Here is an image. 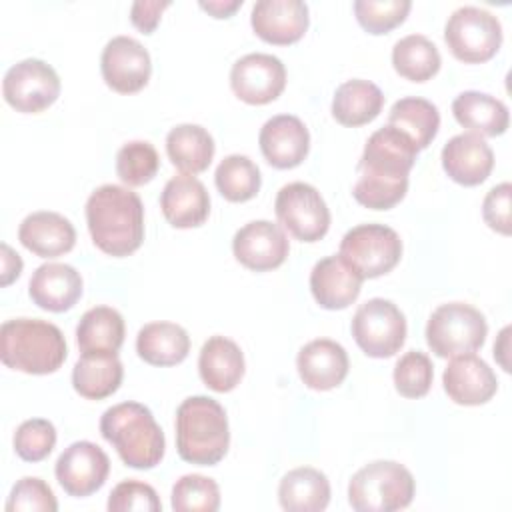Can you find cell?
I'll return each mask as SVG.
<instances>
[{"instance_id":"6da1fadb","label":"cell","mask_w":512,"mask_h":512,"mask_svg":"<svg viewBox=\"0 0 512 512\" xmlns=\"http://www.w3.org/2000/svg\"><path fill=\"white\" fill-rule=\"evenodd\" d=\"M418 152L414 142L390 124L372 132L358 162V180L352 188L356 202L372 210L396 206L406 196L408 172Z\"/></svg>"},{"instance_id":"7a4b0ae2","label":"cell","mask_w":512,"mask_h":512,"mask_svg":"<svg viewBox=\"0 0 512 512\" xmlns=\"http://www.w3.org/2000/svg\"><path fill=\"white\" fill-rule=\"evenodd\" d=\"M86 224L92 242L108 256L136 252L144 240V206L128 186L104 184L86 202Z\"/></svg>"},{"instance_id":"3957f363","label":"cell","mask_w":512,"mask_h":512,"mask_svg":"<svg viewBox=\"0 0 512 512\" xmlns=\"http://www.w3.org/2000/svg\"><path fill=\"white\" fill-rule=\"evenodd\" d=\"M100 434L130 468L148 470L164 458V432L150 408L140 402H120L100 418Z\"/></svg>"},{"instance_id":"277c9868","label":"cell","mask_w":512,"mask_h":512,"mask_svg":"<svg viewBox=\"0 0 512 512\" xmlns=\"http://www.w3.org/2000/svg\"><path fill=\"white\" fill-rule=\"evenodd\" d=\"M68 348L58 326L38 318H12L0 328L4 366L24 374H52L66 360Z\"/></svg>"},{"instance_id":"5b68a950","label":"cell","mask_w":512,"mask_h":512,"mask_svg":"<svg viewBox=\"0 0 512 512\" xmlns=\"http://www.w3.org/2000/svg\"><path fill=\"white\" fill-rule=\"evenodd\" d=\"M230 444L224 408L210 396H190L176 410V450L190 464H218Z\"/></svg>"},{"instance_id":"8992f818","label":"cell","mask_w":512,"mask_h":512,"mask_svg":"<svg viewBox=\"0 0 512 512\" xmlns=\"http://www.w3.org/2000/svg\"><path fill=\"white\" fill-rule=\"evenodd\" d=\"M414 498V478L394 460H374L360 468L348 484V502L358 512H394Z\"/></svg>"},{"instance_id":"52a82bcc","label":"cell","mask_w":512,"mask_h":512,"mask_svg":"<svg viewBox=\"0 0 512 512\" xmlns=\"http://www.w3.org/2000/svg\"><path fill=\"white\" fill-rule=\"evenodd\" d=\"M488 334L484 314L466 302L438 306L426 324V342L440 358L474 354Z\"/></svg>"},{"instance_id":"ba28073f","label":"cell","mask_w":512,"mask_h":512,"mask_svg":"<svg viewBox=\"0 0 512 512\" xmlns=\"http://www.w3.org/2000/svg\"><path fill=\"white\" fill-rule=\"evenodd\" d=\"M444 42L454 58L466 64H480L498 52L502 44V24L484 8L462 6L448 16Z\"/></svg>"},{"instance_id":"9c48e42d","label":"cell","mask_w":512,"mask_h":512,"mask_svg":"<svg viewBox=\"0 0 512 512\" xmlns=\"http://www.w3.org/2000/svg\"><path fill=\"white\" fill-rule=\"evenodd\" d=\"M338 256L364 280L390 272L402 256V240L390 226L358 224L340 240Z\"/></svg>"},{"instance_id":"30bf717a","label":"cell","mask_w":512,"mask_h":512,"mask_svg":"<svg viewBox=\"0 0 512 512\" xmlns=\"http://www.w3.org/2000/svg\"><path fill=\"white\" fill-rule=\"evenodd\" d=\"M352 336L366 356L390 358L406 340V318L392 300L370 298L354 312Z\"/></svg>"},{"instance_id":"8fae6325","label":"cell","mask_w":512,"mask_h":512,"mask_svg":"<svg viewBox=\"0 0 512 512\" xmlns=\"http://www.w3.org/2000/svg\"><path fill=\"white\" fill-rule=\"evenodd\" d=\"M278 222L302 242H316L330 228V210L320 192L306 182H290L276 194Z\"/></svg>"},{"instance_id":"7c38bea8","label":"cell","mask_w":512,"mask_h":512,"mask_svg":"<svg viewBox=\"0 0 512 512\" xmlns=\"http://www.w3.org/2000/svg\"><path fill=\"white\" fill-rule=\"evenodd\" d=\"M4 100L24 114L46 110L60 96V78L56 70L38 58H26L8 68L2 80Z\"/></svg>"},{"instance_id":"4fadbf2b","label":"cell","mask_w":512,"mask_h":512,"mask_svg":"<svg viewBox=\"0 0 512 512\" xmlns=\"http://www.w3.org/2000/svg\"><path fill=\"white\" fill-rule=\"evenodd\" d=\"M110 460L106 452L88 440L72 442L56 460L54 474L66 494L84 498L100 490L108 478Z\"/></svg>"},{"instance_id":"5bb4252c","label":"cell","mask_w":512,"mask_h":512,"mask_svg":"<svg viewBox=\"0 0 512 512\" xmlns=\"http://www.w3.org/2000/svg\"><path fill=\"white\" fill-rule=\"evenodd\" d=\"M230 86L246 104H268L282 94L286 86V68L282 60L272 54L252 52L232 64Z\"/></svg>"},{"instance_id":"9a60e30c","label":"cell","mask_w":512,"mask_h":512,"mask_svg":"<svg viewBox=\"0 0 512 512\" xmlns=\"http://www.w3.org/2000/svg\"><path fill=\"white\" fill-rule=\"evenodd\" d=\"M100 70L104 82L112 90L134 94L148 84L152 62L148 50L136 38L114 36L102 50Z\"/></svg>"},{"instance_id":"2e32d148","label":"cell","mask_w":512,"mask_h":512,"mask_svg":"<svg viewBox=\"0 0 512 512\" xmlns=\"http://www.w3.org/2000/svg\"><path fill=\"white\" fill-rule=\"evenodd\" d=\"M290 244L284 230L270 220H252L232 238L234 258L254 270L266 272L284 264Z\"/></svg>"},{"instance_id":"e0dca14e","label":"cell","mask_w":512,"mask_h":512,"mask_svg":"<svg viewBox=\"0 0 512 512\" xmlns=\"http://www.w3.org/2000/svg\"><path fill=\"white\" fill-rule=\"evenodd\" d=\"M308 4L302 0H258L252 6L250 24L258 38L286 46L308 30Z\"/></svg>"},{"instance_id":"ac0fdd59","label":"cell","mask_w":512,"mask_h":512,"mask_svg":"<svg viewBox=\"0 0 512 512\" xmlns=\"http://www.w3.org/2000/svg\"><path fill=\"white\" fill-rule=\"evenodd\" d=\"M258 144L270 166L286 170L302 164L308 156L310 134L298 116L278 114L264 122Z\"/></svg>"},{"instance_id":"d6986e66","label":"cell","mask_w":512,"mask_h":512,"mask_svg":"<svg viewBox=\"0 0 512 512\" xmlns=\"http://www.w3.org/2000/svg\"><path fill=\"white\" fill-rule=\"evenodd\" d=\"M442 384L448 398L460 406L486 404L498 390L496 374L474 354L454 356L444 368Z\"/></svg>"},{"instance_id":"ffe728a7","label":"cell","mask_w":512,"mask_h":512,"mask_svg":"<svg viewBox=\"0 0 512 512\" xmlns=\"http://www.w3.org/2000/svg\"><path fill=\"white\" fill-rule=\"evenodd\" d=\"M444 172L462 186L482 184L494 168V152L488 142L472 132L452 136L442 148Z\"/></svg>"},{"instance_id":"44dd1931","label":"cell","mask_w":512,"mask_h":512,"mask_svg":"<svg viewBox=\"0 0 512 512\" xmlns=\"http://www.w3.org/2000/svg\"><path fill=\"white\" fill-rule=\"evenodd\" d=\"M296 368L308 388L332 390L346 378L350 362L342 344L330 338H318L300 348Z\"/></svg>"},{"instance_id":"7402d4cb","label":"cell","mask_w":512,"mask_h":512,"mask_svg":"<svg viewBox=\"0 0 512 512\" xmlns=\"http://www.w3.org/2000/svg\"><path fill=\"white\" fill-rule=\"evenodd\" d=\"M160 208L174 228H196L210 214V196L196 176L178 174L166 182L160 194Z\"/></svg>"},{"instance_id":"603a6c76","label":"cell","mask_w":512,"mask_h":512,"mask_svg":"<svg viewBox=\"0 0 512 512\" xmlns=\"http://www.w3.org/2000/svg\"><path fill=\"white\" fill-rule=\"evenodd\" d=\"M362 276L352 270L338 254L318 260L310 272L314 300L326 310H344L360 294Z\"/></svg>"},{"instance_id":"cb8c5ba5","label":"cell","mask_w":512,"mask_h":512,"mask_svg":"<svg viewBox=\"0 0 512 512\" xmlns=\"http://www.w3.org/2000/svg\"><path fill=\"white\" fill-rule=\"evenodd\" d=\"M30 298L48 312H66L82 296V276L70 264L48 262L34 270L28 282Z\"/></svg>"},{"instance_id":"d4e9b609","label":"cell","mask_w":512,"mask_h":512,"mask_svg":"<svg viewBox=\"0 0 512 512\" xmlns=\"http://www.w3.org/2000/svg\"><path fill=\"white\" fill-rule=\"evenodd\" d=\"M18 240L36 256L56 258L74 248L76 230L62 214L40 210L28 214L20 222Z\"/></svg>"},{"instance_id":"484cf974","label":"cell","mask_w":512,"mask_h":512,"mask_svg":"<svg viewBox=\"0 0 512 512\" xmlns=\"http://www.w3.org/2000/svg\"><path fill=\"white\" fill-rule=\"evenodd\" d=\"M198 372L210 390L230 392L244 376V354L234 340L210 336L200 348Z\"/></svg>"},{"instance_id":"4316f807","label":"cell","mask_w":512,"mask_h":512,"mask_svg":"<svg viewBox=\"0 0 512 512\" xmlns=\"http://www.w3.org/2000/svg\"><path fill=\"white\" fill-rule=\"evenodd\" d=\"M122 376L118 352H84L74 364L72 386L82 398L102 400L120 388Z\"/></svg>"},{"instance_id":"83f0119b","label":"cell","mask_w":512,"mask_h":512,"mask_svg":"<svg viewBox=\"0 0 512 512\" xmlns=\"http://www.w3.org/2000/svg\"><path fill=\"white\" fill-rule=\"evenodd\" d=\"M452 114L460 126L478 136H500L510 122L506 104L478 90L458 94L452 102Z\"/></svg>"},{"instance_id":"f1b7e54d","label":"cell","mask_w":512,"mask_h":512,"mask_svg":"<svg viewBox=\"0 0 512 512\" xmlns=\"http://www.w3.org/2000/svg\"><path fill=\"white\" fill-rule=\"evenodd\" d=\"M136 352L152 366H174L188 356L190 336L180 324L150 322L138 330Z\"/></svg>"},{"instance_id":"f546056e","label":"cell","mask_w":512,"mask_h":512,"mask_svg":"<svg viewBox=\"0 0 512 512\" xmlns=\"http://www.w3.org/2000/svg\"><path fill=\"white\" fill-rule=\"evenodd\" d=\"M278 500L288 512H320L330 502V482L316 468H294L280 480Z\"/></svg>"},{"instance_id":"4dcf8cb0","label":"cell","mask_w":512,"mask_h":512,"mask_svg":"<svg viewBox=\"0 0 512 512\" xmlns=\"http://www.w3.org/2000/svg\"><path fill=\"white\" fill-rule=\"evenodd\" d=\"M384 106L382 90L362 78L340 84L332 98V116L342 126H362L372 122Z\"/></svg>"},{"instance_id":"1f68e13d","label":"cell","mask_w":512,"mask_h":512,"mask_svg":"<svg viewBox=\"0 0 512 512\" xmlns=\"http://www.w3.org/2000/svg\"><path fill=\"white\" fill-rule=\"evenodd\" d=\"M166 152L170 162L182 174L204 172L214 158V140L210 132L198 124H178L166 136Z\"/></svg>"},{"instance_id":"d6a6232c","label":"cell","mask_w":512,"mask_h":512,"mask_svg":"<svg viewBox=\"0 0 512 512\" xmlns=\"http://www.w3.org/2000/svg\"><path fill=\"white\" fill-rule=\"evenodd\" d=\"M80 352H118L124 342V318L110 306L86 310L76 326Z\"/></svg>"},{"instance_id":"836d02e7","label":"cell","mask_w":512,"mask_h":512,"mask_svg":"<svg viewBox=\"0 0 512 512\" xmlns=\"http://www.w3.org/2000/svg\"><path fill=\"white\" fill-rule=\"evenodd\" d=\"M388 124L406 134L418 150L430 146L440 128L438 108L418 96H406L392 104L388 114Z\"/></svg>"},{"instance_id":"e575fe53","label":"cell","mask_w":512,"mask_h":512,"mask_svg":"<svg viewBox=\"0 0 512 512\" xmlns=\"http://www.w3.org/2000/svg\"><path fill=\"white\" fill-rule=\"evenodd\" d=\"M440 64L438 48L422 34H408L392 48V66L406 80L426 82L440 70Z\"/></svg>"},{"instance_id":"d590c367","label":"cell","mask_w":512,"mask_h":512,"mask_svg":"<svg viewBox=\"0 0 512 512\" xmlns=\"http://www.w3.org/2000/svg\"><path fill=\"white\" fill-rule=\"evenodd\" d=\"M214 182L228 202H246L258 194L262 176L260 168L248 156L230 154L218 164Z\"/></svg>"},{"instance_id":"8d00e7d4","label":"cell","mask_w":512,"mask_h":512,"mask_svg":"<svg viewBox=\"0 0 512 512\" xmlns=\"http://www.w3.org/2000/svg\"><path fill=\"white\" fill-rule=\"evenodd\" d=\"M160 168L156 148L146 140L126 142L116 154V174L126 186L148 184Z\"/></svg>"},{"instance_id":"74e56055","label":"cell","mask_w":512,"mask_h":512,"mask_svg":"<svg viewBox=\"0 0 512 512\" xmlns=\"http://www.w3.org/2000/svg\"><path fill=\"white\" fill-rule=\"evenodd\" d=\"M172 508L176 512H216L220 488L208 476L186 474L172 486Z\"/></svg>"},{"instance_id":"f35d334b","label":"cell","mask_w":512,"mask_h":512,"mask_svg":"<svg viewBox=\"0 0 512 512\" xmlns=\"http://www.w3.org/2000/svg\"><path fill=\"white\" fill-rule=\"evenodd\" d=\"M412 8L410 0H356L358 24L370 34H386L402 24Z\"/></svg>"},{"instance_id":"ab89813d","label":"cell","mask_w":512,"mask_h":512,"mask_svg":"<svg viewBox=\"0 0 512 512\" xmlns=\"http://www.w3.org/2000/svg\"><path fill=\"white\" fill-rule=\"evenodd\" d=\"M434 378L432 360L420 352L410 350L394 366V386L404 398H422L428 394Z\"/></svg>"},{"instance_id":"60d3db41","label":"cell","mask_w":512,"mask_h":512,"mask_svg":"<svg viewBox=\"0 0 512 512\" xmlns=\"http://www.w3.org/2000/svg\"><path fill=\"white\" fill-rule=\"evenodd\" d=\"M56 446V428L46 418L24 420L14 434V450L26 462L44 460Z\"/></svg>"},{"instance_id":"b9f144b4","label":"cell","mask_w":512,"mask_h":512,"mask_svg":"<svg viewBox=\"0 0 512 512\" xmlns=\"http://www.w3.org/2000/svg\"><path fill=\"white\" fill-rule=\"evenodd\" d=\"M58 502L52 488L36 476L20 478L6 502V512H56Z\"/></svg>"},{"instance_id":"7bdbcfd3","label":"cell","mask_w":512,"mask_h":512,"mask_svg":"<svg viewBox=\"0 0 512 512\" xmlns=\"http://www.w3.org/2000/svg\"><path fill=\"white\" fill-rule=\"evenodd\" d=\"M108 510L110 512H130V510H144V512H158L162 510V502L156 490L138 480H124L114 486L108 496Z\"/></svg>"},{"instance_id":"ee69618b","label":"cell","mask_w":512,"mask_h":512,"mask_svg":"<svg viewBox=\"0 0 512 512\" xmlns=\"http://www.w3.org/2000/svg\"><path fill=\"white\" fill-rule=\"evenodd\" d=\"M510 198H512V186H510V182H502V184L494 186L482 202L484 222L492 230H496L498 234H504V236H508L512 232Z\"/></svg>"},{"instance_id":"f6af8a7d","label":"cell","mask_w":512,"mask_h":512,"mask_svg":"<svg viewBox=\"0 0 512 512\" xmlns=\"http://www.w3.org/2000/svg\"><path fill=\"white\" fill-rule=\"evenodd\" d=\"M168 6H170V0H162V2L160 0H138L130 8V20L140 32L150 34L158 26L160 16Z\"/></svg>"},{"instance_id":"bcb514c9","label":"cell","mask_w":512,"mask_h":512,"mask_svg":"<svg viewBox=\"0 0 512 512\" xmlns=\"http://www.w3.org/2000/svg\"><path fill=\"white\" fill-rule=\"evenodd\" d=\"M2 272H0V284L8 286L12 280H16L22 272V258L8 246L2 244Z\"/></svg>"},{"instance_id":"7dc6e473","label":"cell","mask_w":512,"mask_h":512,"mask_svg":"<svg viewBox=\"0 0 512 512\" xmlns=\"http://www.w3.org/2000/svg\"><path fill=\"white\" fill-rule=\"evenodd\" d=\"M242 6V0H208L200 2V8L210 12L214 18H228Z\"/></svg>"},{"instance_id":"c3c4849f","label":"cell","mask_w":512,"mask_h":512,"mask_svg":"<svg viewBox=\"0 0 512 512\" xmlns=\"http://www.w3.org/2000/svg\"><path fill=\"white\" fill-rule=\"evenodd\" d=\"M508 334H510V328L506 326V328L500 332L498 342H494V358L500 362V366H502L506 372H510V364H508V358H506V354H508Z\"/></svg>"}]
</instances>
